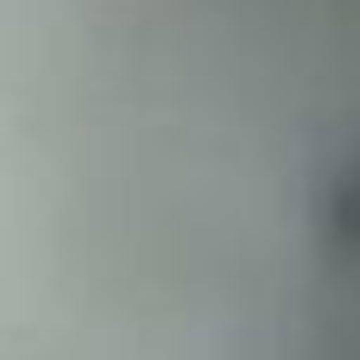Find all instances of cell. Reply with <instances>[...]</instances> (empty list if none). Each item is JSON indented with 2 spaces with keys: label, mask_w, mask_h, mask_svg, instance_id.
Instances as JSON below:
<instances>
[{
  "label": "cell",
  "mask_w": 360,
  "mask_h": 360,
  "mask_svg": "<svg viewBox=\"0 0 360 360\" xmlns=\"http://www.w3.org/2000/svg\"><path fill=\"white\" fill-rule=\"evenodd\" d=\"M291 360H360V146L348 152V171H335V190L323 202L316 285Z\"/></svg>",
  "instance_id": "obj_1"
}]
</instances>
